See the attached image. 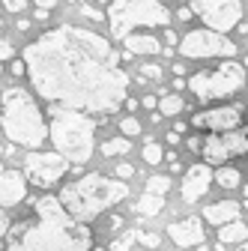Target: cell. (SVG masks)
Wrapping results in <instances>:
<instances>
[{"mask_svg": "<svg viewBox=\"0 0 248 251\" xmlns=\"http://www.w3.org/2000/svg\"><path fill=\"white\" fill-rule=\"evenodd\" d=\"M165 39H168V42H171V45H176V48H179V36H176V33H174V30H171V27H168V30H165Z\"/></svg>", "mask_w": 248, "mask_h": 251, "instance_id": "d590c367", "label": "cell"}, {"mask_svg": "<svg viewBox=\"0 0 248 251\" xmlns=\"http://www.w3.org/2000/svg\"><path fill=\"white\" fill-rule=\"evenodd\" d=\"M209 182H212V171L206 162H198L185 171V179H182V201L185 203H195L200 201L206 192H209Z\"/></svg>", "mask_w": 248, "mask_h": 251, "instance_id": "5bb4252c", "label": "cell"}, {"mask_svg": "<svg viewBox=\"0 0 248 251\" xmlns=\"http://www.w3.org/2000/svg\"><path fill=\"white\" fill-rule=\"evenodd\" d=\"M90 230L75 222L69 212L57 218H36L9 230L6 251H90Z\"/></svg>", "mask_w": 248, "mask_h": 251, "instance_id": "7a4b0ae2", "label": "cell"}, {"mask_svg": "<svg viewBox=\"0 0 248 251\" xmlns=\"http://www.w3.org/2000/svg\"><path fill=\"white\" fill-rule=\"evenodd\" d=\"M108 21L114 39H129L135 27H165L171 24V12L162 0H114L108 3Z\"/></svg>", "mask_w": 248, "mask_h": 251, "instance_id": "8992f818", "label": "cell"}, {"mask_svg": "<svg viewBox=\"0 0 248 251\" xmlns=\"http://www.w3.org/2000/svg\"><path fill=\"white\" fill-rule=\"evenodd\" d=\"M141 239H144V245H147V248H156V245H159V236H156V233H144Z\"/></svg>", "mask_w": 248, "mask_h": 251, "instance_id": "836d02e7", "label": "cell"}, {"mask_svg": "<svg viewBox=\"0 0 248 251\" xmlns=\"http://www.w3.org/2000/svg\"><path fill=\"white\" fill-rule=\"evenodd\" d=\"M48 129H51V144L66 162H75V165L90 162L93 147H96V123L90 120V114L54 108Z\"/></svg>", "mask_w": 248, "mask_h": 251, "instance_id": "5b68a950", "label": "cell"}, {"mask_svg": "<svg viewBox=\"0 0 248 251\" xmlns=\"http://www.w3.org/2000/svg\"><path fill=\"white\" fill-rule=\"evenodd\" d=\"M129 150H132L129 138H111V141H105V144H102V152L108 155V159H114V155H126Z\"/></svg>", "mask_w": 248, "mask_h": 251, "instance_id": "7402d4cb", "label": "cell"}, {"mask_svg": "<svg viewBox=\"0 0 248 251\" xmlns=\"http://www.w3.org/2000/svg\"><path fill=\"white\" fill-rule=\"evenodd\" d=\"M245 66L233 60H224L222 66L215 69H203V72H195L189 78V90L200 102H209V99H224V96H233L245 87Z\"/></svg>", "mask_w": 248, "mask_h": 251, "instance_id": "52a82bcc", "label": "cell"}, {"mask_svg": "<svg viewBox=\"0 0 248 251\" xmlns=\"http://www.w3.org/2000/svg\"><path fill=\"white\" fill-rule=\"evenodd\" d=\"M6 233H9V218L0 212V236H6Z\"/></svg>", "mask_w": 248, "mask_h": 251, "instance_id": "e575fe53", "label": "cell"}, {"mask_svg": "<svg viewBox=\"0 0 248 251\" xmlns=\"http://www.w3.org/2000/svg\"><path fill=\"white\" fill-rule=\"evenodd\" d=\"M141 75L147 81H156V78H162V66H141Z\"/></svg>", "mask_w": 248, "mask_h": 251, "instance_id": "f546056e", "label": "cell"}, {"mask_svg": "<svg viewBox=\"0 0 248 251\" xmlns=\"http://www.w3.org/2000/svg\"><path fill=\"white\" fill-rule=\"evenodd\" d=\"M60 203L66 206V212L75 222L87 225L93 218H99L102 212H108L111 206L123 203L129 198V185L117 179V176H105V174H87L69 185H63V192L57 195Z\"/></svg>", "mask_w": 248, "mask_h": 251, "instance_id": "3957f363", "label": "cell"}, {"mask_svg": "<svg viewBox=\"0 0 248 251\" xmlns=\"http://www.w3.org/2000/svg\"><path fill=\"white\" fill-rule=\"evenodd\" d=\"M192 15H195V12H192V6H182V9H179V18H182V21H189Z\"/></svg>", "mask_w": 248, "mask_h": 251, "instance_id": "74e56055", "label": "cell"}, {"mask_svg": "<svg viewBox=\"0 0 248 251\" xmlns=\"http://www.w3.org/2000/svg\"><path fill=\"white\" fill-rule=\"evenodd\" d=\"M179 54L189 57V60H203V57H233L236 54V45L215 33V30H192L179 39Z\"/></svg>", "mask_w": 248, "mask_h": 251, "instance_id": "30bf717a", "label": "cell"}, {"mask_svg": "<svg viewBox=\"0 0 248 251\" xmlns=\"http://www.w3.org/2000/svg\"><path fill=\"white\" fill-rule=\"evenodd\" d=\"M3 174H6V168H3V162H0V176H3Z\"/></svg>", "mask_w": 248, "mask_h": 251, "instance_id": "60d3db41", "label": "cell"}, {"mask_svg": "<svg viewBox=\"0 0 248 251\" xmlns=\"http://www.w3.org/2000/svg\"><path fill=\"white\" fill-rule=\"evenodd\" d=\"M168 144H179V132H171L168 135Z\"/></svg>", "mask_w": 248, "mask_h": 251, "instance_id": "f35d334b", "label": "cell"}, {"mask_svg": "<svg viewBox=\"0 0 248 251\" xmlns=\"http://www.w3.org/2000/svg\"><path fill=\"white\" fill-rule=\"evenodd\" d=\"M171 192V176L159 174V176H149L144 185V195L138 198V212L141 215H159L165 206V198Z\"/></svg>", "mask_w": 248, "mask_h": 251, "instance_id": "7c38bea8", "label": "cell"}, {"mask_svg": "<svg viewBox=\"0 0 248 251\" xmlns=\"http://www.w3.org/2000/svg\"><path fill=\"white\" fill-rule=\"evenodd\" d=\"M245 209H248V185H245Z\"/></svg>", "mask_w": 248, "mask_h": 251, "instance_id": "ab89813d", "label": "cell"}, {"mask_svg": "<svg viewBox=\"0 0 248 251\" xmlns=\"http://www.w3.org/2000/svg\"><path fill=\"white\" fill-rule=\"evenodd\" d=\"M9 72H12V75H24V72H27V63H24V60H12V63H9Z\"/></svg>", "mask_w": 248, "mask_h": 251, "instance_id": "1f68e13d", "label": "cell"}, {"mask_svg": "<svg viewBox=\"0 0 248 251\" xmlns=\"http://www.w3.org/2000/svg\"><path fill=\"white\" fill-rule=\"evenodd\" d=\"M245 239H248V225L245 222H233V225L219 230V242L222 245H242Z\"/></svg>", "mask_w": 248, "mask_h": 251, "instance_id": "d6986e66", "label": "cell"}, {"mask_svg": "<svg viewBox=\"0 0 248 251\" xmlns=\"http://www.w3.org/2000/svg\"><path fill=\"white\" fill-rule=\"evenodd\" d=\"M195 129H209V135H227L242 129V108L236 105H219V108H209L192 117Z\"/></svg>", "mask_w": 248, "mask_h": 251, "instance_id": "8fae6325", "label": "cell"}, {"mask_svg": "<svg viewBox=\"0 0 248 251\" xmlns=\"http://www.w3.org/2000/svg\"><path fill=\"white\" fill-rule=\"evenodd\" d=\"M12 54H15V48L9 45V39H3V36H0V63L12 60Z\"/></svg>", "mask_w": 248, "mask_h": 251, "instance_id": "83f0119b", "label": "cell"}, {"mask_svg": "<svg viewBox=\"0 0 248 251\" xmlns=\"http://www.w3.org/2000/svg\"><path fill=\"white\" fill-rule=\"evenodd\" d=\"M200 218L222 230V227L239 222V203H236V201H219V203H209V206H203V215H200Z\"/></svg>", "mask_w": 248, "mask_h": 251, "instance_id": "2e32d148", "label": "cell"}, {"mask_svg": "<svg viewBox=\"0 0 248 251\" xmlns=\"http://www.w3.org/2000/svg\"><path fill=\"white\" fill-rule=\"evenodd\" d=\"M203 144H206V138H189V141H185V150H192V152H203Z\"/></svg>", "mask_w": 248, "mask_h": 251, "instance_id": "4dcf8cb0", "label": "cell"}, {"mask_svg": "<svg viewBox=\"0 0 248 251\" xmlns=\"http://www.w3.org/2000/svg\"><path fill=\"white\" fill-rule=\"evenodd\" d=\"M135 239H138V233H135V230H129L126 236H120V239H114V242H111V251H129Z\"/></svg>", "mask_w": 248, "mask_h": 251, "instance_id": "484cf974", "label": "cell"}, {"mask_svg": "<svg viewBox=\"0 0 248 251\" xmlns=\"http://www.w3.org/2000/svg\"><path fill=\"white\" fill-rule=\"evenodd\" d=\"M168 236L179 248H198V245H203V239H206V233H203V218L189 215V218H182V222H174L168 227Z\"/></svg>", "mask_w": 248, "mask_h": 251, "instance_id": "4fadbf2b", "label": "cell"}, {"mask_svg": "<svg viewBox=\"0 0 248 251\" xmlns=\"http://www.w3.org/2000/svg\"><path fill=\"white\" fill-rule=\"evenodd\" d=\"M132 174H135V168H132V165H117V168H114V176H117V179H123V182H126Z\"/></svg>", "mask_w": 248, "mask_h": 251, "instance_id": "f1b7e54d", "label": "cell"}, {"mask_svg": "<svg viewBox=\"0 0 248 251\" xmlns=\"http://www.w3.org/2000/svg\"><path fill=\"white\" fill-rule=\"evenodd\" d=\"M33 3H39V9H54L60 0H33Z\"/></svg>", "mask_w": 248, "mask_h": 251, "instance_id": "8d00e7d4", "label": "cell"}, {"mask_svg": "<svg viewBox=\"0 0 248 251\" xmlns=\"http://www.w3.org/2000/svg\"><path fill=\"white\" fill-rule=\"evenodd\" d=\"M0 129L12 144L27 147L30 152H36V147H42L45 138H51V129L45 126L36 99L24 87H9L0 96Z\"/></svg>", "mask_w": 248, "mask_h": 251, "instance_id": "277c9868", "label": "cell"}, {"mask_svg": "<svg viewBox=\"0 0 248 251\" xmlns=\"http://www.w3.org/2000/svg\"><path fill=\"white\" fill-rule=\"evenodd\" d=\"M120 129H123L126 138H135V135H141V123H138V117H123L120 120Z\"/></svg>", "mask_w": 248, "mask_h": 251, "instance_id": "d4e9b609", "label": "cell"}, {"mask_svg": "<svg viewBox=\"0 0 248 251\" xmlns=\"http://www.w3.org/2000/svg\"><path fill=\"white\" fill-rule=\"evenodd\" d=\"M69 171V162L60 155L57 150H36V152H27L24 159V176L27 182H33L36 188H51L57 185L60 179L66 176Z\"/></svg>", "mask_w": 248, "mask_h": 251, "instance_id": "ba28073f", "label": "cell"}, {"mask_svg": "<svg viewBox=\"0 0 248 251\" xmlns=\"http://www.w3.org/2000/svg\"><path fill=\"white\" fill-rule=\"evenodd\" d=\"M192 12L206 24V30H215L222 36L242 21L239 0H192Z\"/></svg>", "mask_w": 248, "mask_h": 251, "instance_id": "9c48e42d", "label": "cell"}, {"mask_svg": "<svg viewBox=\"0 0 248 251\" xmlns=\"http://www.w3.org/2000/svg\"><path fill=\"white\" fill-rule=\"evenodd\" d=\"M222 138H224V147H227L230 155H242V152H248V135H245V129L227 132V135H222Z\"/></svg>", "mask_w": 248, "mask_h": 251, "instance_id": "ffe728a7", "label": "cell"}, {"mask_svg": "<svg viewBox=\"0 0 248 251\" xmlns=\"http://www.w3.org/2000/svg\"><path fill=\"white\" fill-rule=\"evenodd\" d=\"M0 3H3V9L6 12H12V15H18L24 6H27V0H0Z\"/></svg>", "mask_w": 248, "mask_h": 251, "instance_id": "4316f807", "label": "cell"}, {"mask_svg": "<svg viewBox=\"0 0 248 251\" xmlns=\"http://www.w3.org/2000/svg\"><path fill=\"white\" fill-rule=\"evenodd\" d=\"M162 159H165V147L156 144V141H149V144L144 147V162H147V165H162Z\"/></svg>", "mask_w": 248, "mask_h": 251, "instance_id": "cb8c5ba5", "label": "cell"}, {"mask_svg": "<svg viewBox=\"0 0 248 251\" xmlns=\"http://www.w3.org/2000/svg\"><path fill=\"white\" fill-rule=\"evenodd\" d=\"M141 105H144V108H149V111H156V108L162 105V99H159V96H144V102H141Z\"/></svg>", "mask_w": 248, "mask_h": 251, "instance_id": "d6a6232c", "label": "cell"}, {"mask_svg": "<svg viewBox=\"0 0 248 251\" xmlns=\"http://www.w3.org/2000/svg\"><path fill=\"white\" fill-rule=\"evenodd\" d=\"M123 45H126L129 54H159L162 51V42L149 33H132L129 39H123Z\"/></svg>", "mask_w": 248, "mask_h": 251, "instance_id": "e0dca14e", "label": "cell"}, {"mask_svg": "<svg viewBox=\"0 0 248 251\" xmlns=\"http://www.w3.org/2000/svg\"><path fill=\"white\" fill-rule=\"evenodd\" d=\"M159 108H162L165 117H176V114L185 108V99H179L176 93H171V96H162V105H159Z\"/></svg>", "mask_w": 248, "mask_h": 251, "instance_id": "603a6c76", "label": "cell"}, {"mask_svg": "<svg viewBox=\"0 0 248 251\" xmlns=\"http://www.w3.org/2000/svg\"><path fill=\"white\" fill-rule=\"evenodd\" d=\"M27 78L51 105L111 114L126 102L129 78L114 45L87 27H54L24 48Z\"/></svg>", "mask_w": 248, "mask_h": 251, "instance_id": "6da1fadb", "label": "cell"}, {"mask_svg": "<svg viewBox=\"0 0 248 251\" xmlns=\"http://www.w3.org/2000/svg\"><path fill=\"white\" fill-rule=\"evenodd\" d=\"M24 198H27V176H24V171H6L3 176H0V206L3 209L18 206Z\"/></svg>", "mask_w": 248, "mask_h": 251, "instance_id": "9a60e30c", "label": "cell"}, {"mask_svg": "<svg viewBox=\"0 0 248 251\" xmlns=\"http://www.w3.org/2000/svg\"><path fill=\"white\" fill-rule=\"evenodd\" d=\"M227 159H230V152H227V147H224V138H222V135H209L206 144H203V162L222 168Z\"/></svg>", "mask_w": 248, "mask_h": 251, "instance_id": "ac0fdd59", "label": "cell"}, {"mask_svg": "<svg viewBox=\"0 0 248 251\" xmlns=\"http://www.w3.org/2000/svg\"><path fill=\"white\" fill-rule=\"evenodd\" d=\"M215 182H219L222 188H236L242 182V171H236L230 165H222L219 171H215Z\"/></svg>", "mask_w": 248, "mask_h": 251, "instance_id": "44dd1931", "label": "cell"}]
</instances>
